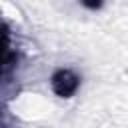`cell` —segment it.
<instances>
[{"mask_svg": "<svg viewBox=\"0 0 128 128\" xmlns=\"http://www.w3.org/2000/svg\"><path fill=\"white\" fill-rule=\"evenodd\" d=\"M12 58H14V54H12V52H10V48H8L6 36H2V38H0V74L10 66Z\"/></svg>", "mask_w": 128, "mask_h": 128, "instance_id": "cell-2", "label": "cell"}, {"mask_svg": "<svg viewBox=\"0 0 128 128\" xmlns=\"http://www.w3.org/2000/svg\"><path fill=\"white\" fill-rule=\"evenodd\" d=\"M50 86H52V90H54L56 96H60V98H70V96L78 90L80 78H78L72 70L62 68V70H56V72L52 74Z\"/></svg>", "mask_w": 128, "mask_h": 128, "instance_id": "cell-1", "label": "cell"}]
</instances>
